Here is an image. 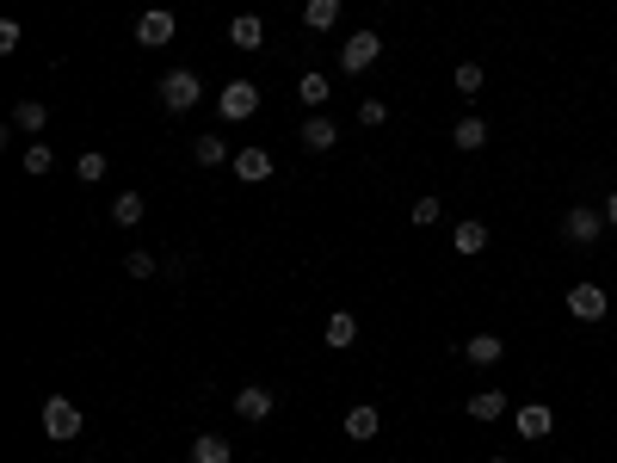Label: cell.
Masks as SVG:
<instances>
[{
  "label": "cell",
  "mask_w": 617,
  "mask_h": 463,
  "mask_svg": "<svg viewBox=\"0 0 617 463\" xmlns=\"http://www.w3.org/2000/svg\"><path fill=\"white\" fill-rule=\"evenodd\" d=\"M81 433H87V414L68 402V396H50V402H44V439L68 445V439H81Z\"/></svg>",
  "instance_id": "6da1fadb"
},
{
  "label": "cell",
  "mask_w": 617,
  "mask_h": 463,
  "mask_svg": "<svg viewBox=\"0 0 617 463\" xmlns=\"http://www.w3.org/2000/svg\"><path fill=\"white\" fill-rule=\"evenodd\" d=\"M568 315H574V322H605V315H611V297H605V284H568Z\"/></svg>",
  "instance_id": "7a4b0ae2"
},
{
  "label": "cell",
  "mask_w": 617,
  "mask_h": 463,
  "mask_svg": "<svg viewBox=\"0 0 617 463\" xmlns=\"http://www.w3.org/2000/svg\"><path fill=\"white\" fill-rule=\"evenodd\" d=\"M216 112H223L229 124H247L253 112H260V87H253V81H241V75H235V81H229L223 93H216Z\"/></svg>",
  "instance_id": "3957f363"
},
{
  "label": "cell",
  "mask_w": 617,
  "mask_h": 463,
  "mask_svg": "<svg viewBox=\"0 0 617 463\" xmlns=\"http://www.w3.org/2000/svg\"><path fill=\"white\" fill-rule=\"evenodd\" d=\"M377 56H383V31H352V38L340 44V68H346V75H365Z\"/></svg>",
  "instance_id": "277c9868"
},
{
  "label": "cell",
  "mask_w": 617,
  "mask_h": 463,
  "mask_svg": "<svg viewBox=\"0 0 617 463\" xmlns=\"http://www.w3.org/2000/svg\"><path fill=\"white\" fill-rule=\"evenodd\" d=\"M198 99H204V87H198L192 68H173V75H161V105H167V112H192Z\"/></svg>",
  "instance_id": "5b68a950"
},
{
  "label": "cell",
  "mask_w": 617,
  "mask_h": 463,
  "mask_svg": "<svg viewBox=\"0 0 617 463\" xmlns=\"http://www.w3.org/2000/svg\"><path fill=\"white\" fill-rule=\"evenodd\" d=\"M562 235H568L574 247H593V241L605 235V210H593V204H574L568 217H562Z\"/></svg>",
  "instance_id": "8992f818"
},
{
  "label": "cell",
  "mask_w": 617,
  "mask_h": 463,
  "mask_svg": "<svg viewBox=\"0 0 617 463\" xmlns=\"http://www.w3.org/2000/svg\"><path fill=\"white\" fill-rule=\"evenodd\" d=\"M173 31H179V25H173V13H167V7L136 13V44H142V50H167V44H173Z\"/></svg>",
  "instance_id": "52a82bcc"
},
{
  "label": "cell",
  "mask_w": 617,
  "mask_h": 463,
  "mask_svg": "<svg viewBox=\"0 0 617 463\" xmlns=\"http://www.w3.org/2000/svg\"><path fill=\"white\" fill-rule=\"evenodd\" d=\"M235 414H241L247 426L272 420V389H266V383H241V389H235Z\"/></svg>",
  "instance_id": "ba28073f"
},
{
  "label": "cell",
  "mask_w": 617,
  "mask_h": 463,
  "mask_svg": "<svg viewBox=\"0 0 617 463\" xmlns=\"http://www.w3.org/2000/svg\"><path fill=\"white\" fill-rule=\"evenodd\" d=\"M550 426H556V414L543 408V402H525V408H513V433H519V439H550Z\"/></svg>",
  "instance_id": "9c48e42d"
},
{
  "label": "cell",
  "mask_w": 617,
  "mask_h": 463,
  "mask_svg": "<svg viewBox=\"0 0 617 463\" xmlns=\"http://www.w3.org/2000/svg\"><path fill=\"white\" fill-rule=\"evenodd\" d=\"M463 408H469V420H476V426H494V420L513 414V408H506V389H476Z\"/></svg>",
  "instance_id": "30bf717a"
},
{
  "label": "cell",
  "mask_w": 617,
  "mask_h": 463,
  "mask_svg": "<svg viewBox=\"0 0 617 463\" xmlns=\"http://www.w3.org/2000/svg\"><path fill=\"white\" fill-rule=\"evenodd\" d=\"M297 136H303V149H315V155H328V149H334V142H340V130H334V118H321V112H309Z\"/></svg>",
  "instance_id": "8fae6325"
},
{
  "label": "cell",
  "mask_w": 617,
  "mask_h": 463,
  "mask_svg": "<svg viewBox=\"0 0 617 463\" xmlns=\"http://www.w3.org/2000/svg\"><path fill=\"white\" fill-rule=\"evenodd\" d=\"M377 433H383V414H377L371 402H358V408L346 414V439H358V445H371Z\"/></svg>",
  "instance_id": "7c38bea8"
},
{
  "label": "cell",
  "mask_w": 617,
  "mask_h": 463,
  "mask_svg": "<svg viewBox=\"0 0 617 463\" xmlns=\"http://www.w3.org/2000/svg\"><path fill=\"white\" fill-rule=\"evenodd\" d=\"M229 44H235V50H260V44H266V19H260V13H235Z\"/></svg>",
  "instance_id": "4fadbf2b"
},
{
  "label": "cell",
  "mask_w": 617,
  "mask_h": 463,
  "mask_svg": "<svg viewBox=\"0 0 617 463\" xmlns=\"http://www.w3.org/2000/svg\"><path fill=\"white\" fill-rule=\"evenodd\" d=\"M13 130L44 136V130H50V105H44V99H19V105H13Z\"/></svg>",
  "instance_id": "5bb4252c"
},
{
  "label": "cell",
  "mask_w": 617,
  "mask_h": 463,
  "mask_svg": "<svg viewBox=\"0 0 617 463\" xmlns=\"http://www.w3.org/2000/svg\"><path fill=\"white\" fill-rule=\"evenodd\" d=\"M235 180H247V186L272 180V155L266 149H235Z\"/></svg>",
  "instance_id": "9a60e30c"
},
{
  "label": "cell",
  "mask_w": 617,
  "mask_h": 463,
  "mask_svg": "<svg viewBox=\"0 0 617 463\" xmlns=\"http://www.w3.org/2000/svg\"><path fill=\"white\" fill-rule=\"evenodd\" d=\"M463 359H469V365H500V359H506V340H500V334H469V340H463Z\"/></svg>",
  "instance_id": "2e32d148"
},
{
  "label": "cell",
  "mask_w": 617,
  "mask_h": 463,
  "mask_svg": "<svg viewBox=\"0 0 617 463\" xmlns=\"http://www.w3.org/2000/svg\"><path fill=\"white\" fill-rule=\"evenodd\" d=\"M192 463H235V445L223 433H198L192 439Z\"/></svg>",
  "instance_id": "e0dca14e"
},
{
  "label": "cell",
  "mask_w": 617,
  "mask_h": 463,
  "mask_svg": "<svg viewBox=\"0 0 617 463\" xmlns=\"http://www.w3.org/2000/svg\"><path fill=\"white\" fill-rule=\"evenodd\" d=\"M321 340H328L334 352H346V346H358V315H346V309H334V315H328V334H321Z\"/></svg>",
  "instance_id": "ac0fdd59"
},
{
  "label": "cell",
  "mask_w": 617,
  "mask_h": 463,
  "mask_svg": "<svg viewBox=\"0 0 617 463\" xmlns=\"http://www.w3.org/2000/svg\"><path fill=\"white\" fill-rule=\"evenodd\" d=\"M297 93H303V105H309V112H321V105H328V99H334V81H328V75H321V68H309V75L297 81Z\"/></svg>",
  "instance_id": "d6986e66"
},
{
  "label": "cell",
  "mask_w": 617,
  "mask_h": 463,
  "mask_svg": "<svg viewBox=\"0 0 617 463\" xmlns=\"http://www.w3.org/2000/svg\"><path fill=\"white\" fill-rule=\"evenodd\" d=\"M142 217H149V204H142V192H118V198H112V223H118V229H136Z\"/></svg>",
  "instance_id": "ffe728a7"
},
{
  "label": "cell",
  "mask_w": 617,
  "mask_h": 463,
  "mask_svg": "<svg viewBox=\"0 0 617 463\" xmlns=\"http://www.w3.org/2000/svg\"><path fill=\"white\" fill-rule=\"evenodd\" d=\"M451 142L463 155H476V149H488V124L482 118H457V130H451Z\"/></svg>",
  "instance_id": "44dd1931"
},
{
  "label": "cell",
  "mask_w": 617,
  "mask_h": 463,
  "mask_svg": "<svg viewBox=\"0 0 617 463\" xmlns=\"http://www.w3.org/2000/svg\"><path fill=\"white\" fill-rule=\"evenodd\" d=\"M303 25H309V31H334V25H340V0H309Z\"/></svg>",
  "instance_id": "7402d4cb"
},
{
  "label": "cell",
  "mask_w": 617,
  "mask_h": 463,
  "mask_svg": "<svg viewBox=\"0 0 617 463\" xmlns=\"http://www.w3.org/2000/svg\"><path fill=\"white\" fill-rule=\"evenodd\" d=\"M192 161H198V167H223V161H229V142H223V136H198V142H192Z\"/></svg>",
  "instance_id": "603a6c76"
},
{
  "label": "cell",
  "mask_w": 617,
  "mask_h": 463,
  "mask_svg": "<svg viewBox=\"0 0 617 463\" xmlns=\"http://www.w3.org/2000/svg\"><path fill=\"white\" fill-rule=\"evenodd\" d=\"M451 247H457V254H482L488 229H482V223H457V229H451Z\"/></svg>",
  "instance_id": "cb8c5ba5"
},
{
  "label": "cell",
  "mask_w": 617,
  "mask_h": 463,
  "mask_svg": "<svg viewBox=\"0 0 617 463\" xmlns=\"http://www.w3.org/2000/svg\"><path fill=\"white\" fill-rule=\"evenodd\" d=\"M451 87H457L463 99H482V62H457V75H451Z\"/></svg>",
  "instance_id": "d4e9b609"
},
{
  "label": "cell",
  "mask_w": 617,
  "mask_h": 463,
  "mask_svg": "<svg viewBox=\"0 0 617 463\" xmlns=\"http://www.w3.org/2000/svg\"><path fill=\"white\" fill-rule=\"evenodd\" d=\"M50 167H56V149H50V142H31V149H25V173H31V180H44Z\"/></svg>",
  "instance_id": "484cf974"
},
{
  "label": "cell",
  "mask_w": 617,
  "mask_h": 463,
  "mask_svg": "<svg viewBox=\"0 0 617 463\" xmlns=\"http://www.w3.org/2000/svg\"><path fill=\"white\" fill-rule=\"evenodd\" d=\"M105 167H112V161H105L99 149H87V155L75 161V173H81V186H99V180H105Z\"/></svg>",
  "instance_id": "4316f807"
},
{
  "label": "cell",
  "mask_w": 617,
  "mask_h": 463,
  "mask_svg": "<svg viewBox=\"0 0 617 463\" xmlns=\"http://www.w3.org/2000/svg\"><path fill=\"white\" fill-rule=\"evenodd\" d=\"M124 272H130V278L142 284V278H155V260L142 254V247H130V254H124Z\"/></svg>",
  "instance_id": "83f0119b"
},
{
  "label": "cell",
  "mask_w": 617,
  "mask_h": 463,
  "mask_svg": "<svg viewBox=\"0 0 617 463\" xmlns=\"http://www.w3.org/2000/svg\"><path fill=\"white\" fill-rule=\"evenodd\" d=\"M439 217H445V204H439V198H420V204H414V223H420V229H432Z\"/></svg>",
  "instance_id": "f1b7e54d"
},
{
  "label": "cell",
  "mask_w": 617,
  "mask_h": 463,
  "mask_svg": "<svg viewBox=\"0 0 617 463\" xmlns=\"http://www.w3.org/2000/svg\"><path fill=\"white\" fill-rule=\"evenodd\" d=\"M383 118H389V105H383V99H365V105H358V124H365V130H377Z\"/></svg>",
  "instance_id": "f546056e"
},
{
  "label": "cell",
  "mask_w": 617,
  "mask_h": 463,
  "mask_svg": "<svg viewBox=\"0 0 617 463\" xmlns=\"http://www.w3.org/2000/svg\"><path fill=\"white\" fill-rule=\"evenodd\" d=\"M19 38H25L19 19H0V50H19Z\"/></svg>",
  "instance_id": "4dcf8cb0"
},
{
  "label": "cell",
  "mask_w": 617,
  "mask_h": 463,
  "mask_svg": "<svg viewBox=\"0 0 617 463\" xmlns=\"http://www.w3.org/2000/svg\"><path fill=\"white\" fill-rule=\"evenodd\" d=\"M605 229H617V192L605 198Z\"/></svg>",
  "instance_id": "1f68e13d"
},
{
  "label": "cell",
  "mask_w": 617,
  "mask_h": 463,
  "mask_svg": "<svg viewBox=\"0 0 617 463\" xmlns=\"http://www.w3.org/2000/svg\"><path fill=\"white\" fill-rule=\"evenodd\" d=\"M488 463H506V457H488Z\"/></svg>",
  "instance_id": "d6a6232c"
}]
</instances>
